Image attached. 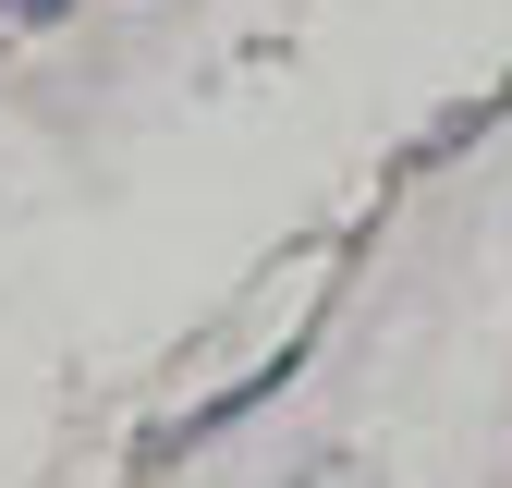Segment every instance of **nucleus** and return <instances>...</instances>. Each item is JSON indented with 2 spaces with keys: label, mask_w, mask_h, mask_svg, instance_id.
I'll return each mask as SVG.
<instances>
[{
  "label": "nucleus",
  "mask_w": 512,
  "mask_h": 488,
  "mask_svg": "<svg viewBox=\"0 0 512 488\" xmlns=\"http://www.w3.org/2000/svg\"><path fill=\"white\" fill-rule=\"evenodd\" d=\"M0 13H25V25H49V13H61V0H0Z\"/></svg>",
  "instance_id": "obj_1"
}]
</instances>
